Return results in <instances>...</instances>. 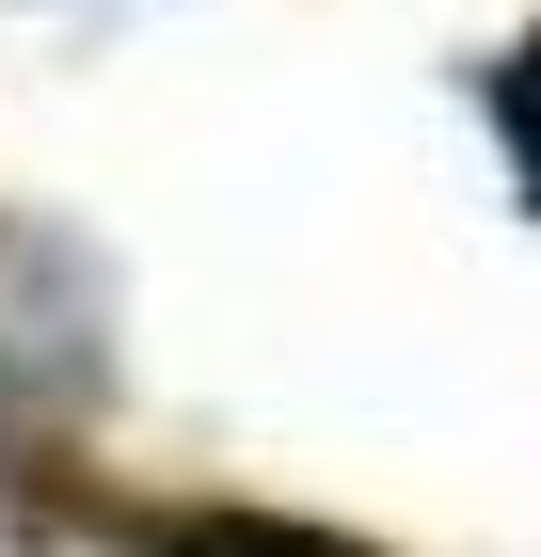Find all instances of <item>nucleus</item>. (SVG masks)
I'll return each mask as SVG.
<instances>
[{
    "instance_id": "1",
    "label": "nucleus",
    "mask_w": 541,
    "mask_h": 557,
    "mask_svg": "<svg viewBox=\"0 0 541 557\" xmlns=\"http://www.w3.org/2000/svg\"><path fill=\"white\" fill-rule=\"evenodd\" d=\"M160 557H367V542H334V525H271V510H208V525H175Z\"/></svg>"
},
{
    "instance_id": "2",
    "label": "nucleus",
    "mask_w": 541,
    "mask_h": 557,
    "mask_svg": "<svg viewBox=\"0 0 541 557\" xmlns=\"http://www.w3.org/2000/svg\"><path fill=\"white\" fill-rule=\"evenodd\" d=\"M494 144H509V175H526V208H541V33L494 64Z\"/></svg>"
}]
</instances>
